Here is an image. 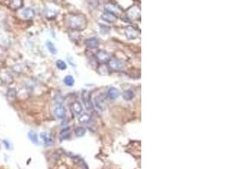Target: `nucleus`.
<instances>
[{
	"instance_id": "obj_22",
	"label": "nucleus",
	"mask_w": 226,
	"mask_h": 169,
	"mask_svg": "<svg viewBox=\"0 0 226 169\" xmlns=\"http://www.w3.org/2000/svg\"><path fill=\"white\" fill-rule=\"evenodd\" d=\"M11 3L14 4V9H19L22 6V0H12Z\"/></svg>"
},
{
	"instance_id": "obj_12",
	"label": "nucleus",
	"mask_w": 226,
	"mask_h": 169,
	"mask_svg": "<svg viewBox=\"0 0 226 169\" xmlns=\"http://www.w3.org/2000/svg\"><path fill=\"white\" fill-rule=\"evenodd\" d=\"M105 9H106V11L110 12V13L115 14L116 16H117V14L119 13V11H118L119 9L117 8V6L114 5V4H111V3H108V4H106V5H105Z\"/></svg>"
},
{
	"instance_id": "obj_4",
	"label": "nucleus",
	"mask_w": 226,
	"mask_h": 169,
	"mask_svg": "<svg viewBox=\"0 0 226 169\" xmlns=\"http://www.w3.org/2000/svg\"><path fill=\"white\" fill-rule=\"evenodd\" d=\"M54 114L59 119H64L66 115V110L65 107L61 104H58L54 108Z\"/></svg>"
},
{
	"instance_id": "obj_20",
	"label": "nucleus",
	"mask_w": 226,
	"mask_h": 169,
	"mask_svg": "<svg viewBox=\"0 0 226 169\" xmlns=\"http://www.w3.org/2000/svg\"><path fill=\"white\" fill-rule=\"evenodd\" d=\"M56 65H57V67L59 68L60 70H65V69H66V68H67L66 63H65V61H63V60H58L56 62Z\"/></svg>"
},
{
	"instance_id": "obj_23",
	"label": "nucleus",
	"mask_w": 226,
	"mask_h": 169,
	"mask_svg": "<svg viewBox=\"0 0 226 169\" xmlns=\"http://www.w3.org/2000/svg\"><path fill=\"white\" fill-rule=\"evenodd\" d=\"M3 144L5 145V148H6V149H9V142H8V141H6V140H3Z\"/></svg>"
},
{
	"instance_id": "obj_16",
	"label": "nucleus",
	"mask_w": 226,
	"mask_h": 169,
	"mask_svg": "<svg viewBox=\"0 0 226 169\" xmlns=\"http://www.w3.org/2000/svg\"><path fill=\"white\" fill-rule=\"evenodd\" d=\"M134 97V92L131 90H127L123 93V98L126 101H130Z\"/></svg>"
},
{
	"instance_id": "obj_10",
	"label": "nucleus",
	"mask_w": 226,
	"mask_h": 169,
	"mask_svg": "<svg viewBox=\"0 0 226 169\" xmlns=\"http://www.w3.org/2000/svg\"><path fill=\"white\" fill-rule=\"evenodd\" d=\"M102 18L104 20H106L108 22H110V23L114 22L117 20V16L115 14H112L110 12H108V11H105L104 12V14L102 15Z\"/></svg>"
},
{
	"instance_id": "obj_3",
	"label": "nucleus",
	"mask_w": 226,
	"mask_h": 169,
	"mask_svg": "<svg viewBox=\"0 0 226 169\" xmlns=\"http://www.w3.org/2000/svg\"><path fill=\"white\" fill-rule=\"evenodd\" d=\"M108 63L109 68L113 71H118V70L122 69V68H123V63L119 59H109V61Z\"/></svg>"
},
{
	"instance_id": "obj_18",
	"label": "nucleus",
	"mask_w": 226,
	"mask_h": 169,
	"mask_svg": "<svg viewBox=\"0 0 226 169\" xmlns=\"http://www.w3.org/2000/svg\"><path fill=\"white\" fill-rule=\"evenodd\" d=\"M87 132L86 129L83 128V127H78L76 130H75V135L77 137H82L83 135H85Z\"/></svg>"
},
{
	"instance_id": "obj_15",
	"label": "nucleus",
	"mask_w": 226,
	"mask_h": 169,
	"mask_svg": "<svg viewBox=\"0 0 226 169\" xmlns=\"http://www.w3.org/2000/svg\"><path fill=\"white\" fill-rule=\"evenodd\" d=\"M64 81H65V85L68 86H73L75 84V79L73 78L72 75H66Z\"/></svg>"
},
{
	"instance_id": "obj_7",
	"label": "nucleus",
	"mask_w": 226,
	"mask_h": 169,
	"mask_svg": "<svg viewBox=\"0 0 226 169\" xmlns=\"http://www.w3.org/2000/svg\"><path fill=\"white\" fill-rule=\"evenodd\" d=\"M97 59L100 62H102V63H107L110 59L108 53L105 51H99L97 53Z\"/></svg>"
},
{
	"instance_id": "obj_21",
	"label": "nucleus",
	"mask_w": 226,
	"mask_h": 169,
	"mask_svg": "<svg viewBox=\"0 0 226 169\" xmlns=\"http://www.w3.org/2000/svg\"><path fill=\"white\" fill-rule=\"evenodd\" d=\"M89 120H90V116H89L88 114H83V115H81V118H79V121H80V123H81V124H86V123L89 122Z\"/></svg>"
},
{
	"instance_id": "obj_5",
	"label": "nucleus",
	"mask_w": 226,
	"mask_h": 169,
	"mask_svg": "<svg viewBox=\"0 0 226 169\" xmlns=\"http://www.w3.org/2000/svg\"><path fill=\"white\" fill-rule=\"evenodd\" d=\"M126 35L128 39H136L138 37V32L133 26H128L126 28Z\"/></svg>"
},
{
	"instance_id": "obj_11",
	"label": "nucleus",
	"mask_w": 226,
	"mask_h": 169,
	"mask_svg": "<svg viewBox=\"0 0 226 169\" xmlns=\"http://www.w3.org/2000/svg\"><path fill=\"white\" fill-rule=\"evenodd\" d=\"M40 136H41V139H42V141H43V143H44L45 145L50 146L53 144V139H52V137L48 135V134L43 132V133H42L40 135Z\"/></svg>"
},
{
	"instance_id": "obj_9",
	"label": "nucleus",
	"mask_w": 226,
	"mask_h": 169,
	"mask_svg": "<svg viewBox=\"0 0 226 169\" xmlns=\"http://www.w3.org/2000/svg\"><path fill=\"white\" fill-rule=\"evenodd\" d=\"M85 44L89 48H96L99 44V41H98V39L95 38V37H92V38L87 39L85 41Z\"/></svg>"
},
{
	"instance_id": "obj_14",
	"label": "nucleus",
	"mask_w": 226,
	"mask_h": 169,
	"mask_svg": "<svg viewBox=\"0 0 226 169\" xmlns=\"http://www.w3.org/2000/svg\"><path fill=\"white\" fill-rule=\"evenodd\" d=\"M28 137H29L30 140L32 142L33 144H35V145H38L39 144V140H38V138H37V135L34 131H30L28 133Z\"/></svg>"
},
{
	"instance_id": "obj_8",
	"label": "nucleus",
	"mask_w": 226,
	"mask_h": 169,
	"mask_svg": "<svg viewBox=\"0 0 226 169\" xmlns=\"http://www.w3.org/2000/svg\"><path fill=\"white\" fill-rule=\"evenodd\" d=\"M82 106L79 101H75L71 104V110L75 115H80L82 112Z\"/></svg>"
},
{
	"instance_id": "obj_17",
	"label": "nucleus",
	"mask_w": 226,
	"mask_h": 169,
	"mask_svg": "<svg viewBox=\"0 0 226 169\" xmlns=\"http://www.w3.org/2000/svg\"><path fill=\"white\" fill-rule=\"evenodd\" d=\"M47 47L48 49V51L52 53V54H56L57 53V48L55 47L54 44L51 41H48L47 42Z\"/></svg>"
},
{
	"instance_id": "obj_1",
	"label": "nucleus",
	"mask_w": 226,
	"mask_h": 169,
	"mask_svg": "<svg viewBox=\"0 0 226 169\" xmlns=\"http://www.w3.org/2000/svg\"><path fill=\"white\" fill-rule=\"evenodd\" d=\"M69 26L75 30H81L85 27V19L82 16H72L69 19Z\"/></svg>"
},
{
	"instance_id": "obj_13",
	"label": "nucleus",
	"mask_w": 226,
	"mask_h": 169,
	"mask_svg": "<svg viewBox=\"0 0 226 169\" xmlns=\"http://www.w3.org/2000/svg\"><path fill=\"white\" fill-rule=\"evenodd\" d=\"M23 16L26 19H32L35 16V11L31 8H27L23 11Z\"/></svg>"
},
{
	"instance_id": "obj_19",
	"label": "nucleus",
	"mask_w": 226,
	"mask_h": 169,
	"mask_svg": "<svg viewBox=\"0 0 226 169\" xmlns=\"http://www.w3.org/2000/svg\"><path fill=\"white\" fill-rule=\"evenodd\" d=\"M70 136V132L69 129H65L60 133V139H68Z\"/></svg>"
},
{
	"instance_id": "obj_2",
	"label": "nucleus",
	"mask_w": 226,
	"mask_h": 169,
	"mask_svg": "<svg viewBox=\"0 0 226 169\" xmlns=\"http://www.w3.org/2000/svg\"><path fill=\"white\" fill-rule=\"evenodd\" d=\"M82 100H83V102H84L85 107L87 110H92L93 108V102L91 101V95H90L88 91H87V90L83 91V92H82Z\"/></svg>"
},
{
	"instance_id": "obj_6",
	"label": "nucleus",
	"mask_w": 226,
	"mask_h": 169,
	"mask_svg": "<svg viewBox=\"0 0 226 169\" xmlns=\"http://www.w3.org/2000/svg\"><path fill=\"white\" fill-rule=\"evenodd\" d=\"M120 95V91L115 88V87H111L109 88L108 91V97L111 100H114L116 98H118Z\"/></svg>"
}]
</instances>
